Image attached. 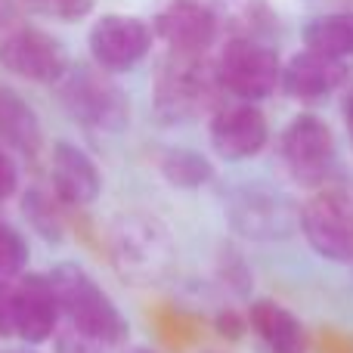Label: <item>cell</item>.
Returning a JSON list of instances; mask_svg holds the SVG:
<instances>
[{"instance_id": "cell-1", "label": "cell", "mask_w": 353, "mask_h": 353, "mask_svg": "<svg viewBox=\"0 0 353 353\" xmlns=\"http://www.w3.org/2000/svg\"><path fill=\"white\" fill-rule=\"evenodd\" d=\"M50 285L59 301V313L68 319V329L103 341L105 347L128 338V319L81 263H59L50 273Z\"/></svg>"}, {"instance_id": "cell-2", "label": "cell", "mask_w": 353, "mask_h": 353, "mask_svg": "<svg viewBox=\"0 0 353 353\" xmlns=\"http://www.w3.org/2000/svg\"><path fill=\"white\" fill-rule=\"evenodd\" d=\"M109 254L115 270L137 285H152L168 273L174 257L171 232L149 214H130L112 223Z\"/></svg>"}, {"instance_id": "cell-3", "label": "cell", "mask_w": 353, "mask_h": 353, "mask_svg": "<svg viewBox=\"0 0 353 353\" xmlns=\"http://www.w3.org/2000/svg\"><path fill=\"white\" fill-rule=\"evenodd\" d=\"M59 93L72 118L93 130L118 134L130 121V103L124 90L103 68H68L59 81Z\"/></svg>"}, {"instance_id": "cell-4", "label": "cell", "mask_w": 353, "mask_h": 353, "mask_svg": "<svg viewBox=\"0 0 353 353\" xmlns=\"http://www.w3.org/2000/svg\"><path fill=\"white\" fill-rule=\"evenodd\" d=\"M214 72H217L220 87L242 103H257L282 84V65L276 50L251 37H236L226 43Z\"/></svg>"}, {"instance_id": "cell-5", "label": "cell", "mask_w": 353, "mask_h": 353, "mask_svg": "<svg viewBox=\"0 0 353 353\" xmlns=\"http://www.w3.org/2000/svg\"><path fill=\"white\" fill-rule=\"evenodd\" d=\"M214 84L220 87L217 72H208L199 62V56L174 53L171 65L161 68L159 87H155V105L165 121H183L199 115L214 93Z\"/></svg>"}, {"instance_id": "cell-6", "label": "cell", "mask_w": 353, "mask_h": 353, "mask_svg": "<svg viewBox=\"0 0 353 353\" xmlns=\"http://www.w3.org/2000/svg\"><path fill=\"white\" fill-rule=\"evenodd\" d=\"M230 223L236 232L254 242H276V239H288L298 230V214L292 201L282 195L270 192L261 186H245L230 195Z\"/></svg>"}, {"instance_id": "cell-7", "label": "cell", "mask_w": 353, "mask_h": 353, "mask_svg": "<svg viewBox=\"0 0 353 353\" xmlns=\"http://www.w3.org/2000/svg\"><path fill=\"white\" fill-rule=\"evenodd\" d=\"M0 68L34 84H59L68 72V53L47 31L16 28L0 41Z\"/></svg>"}, {"instance_id": "cell-8", "label": "cell", "mask_w": 353, "mask_h": 353, "mask_svg": "<svg viewBox=\"0 0 353 353\" xmlns=\"http://www.w3.org/2000/svg\"><path fill=\"white\" fill-rule=\"evenodd\" d=\"M282 159L294 180L316 186L335 165V137L332 128L316 115H298L282 130Z\"/></svg>"}, {"instance_id": "cell-9", "label": "cell", "mask_w": 353, "mask_h": 353, "mask_svg": "<svg viewBox=\"0 0 353 353\" xmlns=\"http://www.w3.org/2000/svg\"><path fill=\"white\" fill-rule=\"evenodd\" d=\"M298 226L319 257L335 263L353 261V211L341 195H313L301 208Z\"/></svg>"}, {"instance_id": "cell-10", "label": "cell", "mask_w": 353, "mask_h": 353, "mask_svg": "<svg viewBox=\"0 0 353 353\" xmlns=\"http://www.w3.org/2000/svg\"><path fill=\"white\" fill-rule=\"evenodd\" d=\"M152 47V31L137 16H103L90 28V53L103 72H128Z\"/></svg>"}, {"instance_id": "cell-11", "label": "cell", "mask_w": 353, "mask_h": 353, "mask_svg": "<svg viewBox=\"0 0 353 353\" xmlns=\"http://www.w3.org/2000/svg\"><path fill=\"white\" fill-rule=\"evenodd\" d=\"M270 140V124L254 103H236L211 118V146L220 159L245 161L263 152Z\"/></svg>"}, {"instance_id": "cell-12", "label": "cell", "mask_w": 353, "mask_h": 353, "mask_svg": "<svg viewBox=\"0 0 353 353\" xmlns=\"http://www.w3.org/2000/svg\"><path fill=\"white\" fill-rule=\"evenodd\" d=\"M12 307H16V338H22L25 344H47L56 338L62 313L50 276H19L12 282Z\"/></svg>"}, {"instance_id": "cell-13", "label": "cell", "mask_w": 353, "mask_h": 353, "mask_svg": "<svg viewBox=\"0 0 353 353\" xmlns=\"http://www.w3.org/2000/svg\"><path fill=\"white\" fill-rule=\"evenodd\" d=\"M155 31L174 53L201 56L217 34V16L201 0H168L155 16Z\"/></svg>"}, {"instance_id": "cell-14", "label": "cell", "mask_w": 353, "mask_h": 353, "mask_svg": "<svg viewBox=\"0 0 353 353\" xmlns=\"http://www.w3.org/2000/svg\"><path fill=\"white\" fill-rule=\"evenodd\" d=\"M50 176H53V195L68 208L93 205L103 189V176L90 161V155L72 143H56Z\"/></svg>"}, {"instance_id": "cell-15", "label": "cell", "mask_w": 353, "mask_h": 353, "mask_svg": "<svg viewBox=\"0 0 353 353\" xmlns=\"http://www.w3.org/2000/svg\"><path fill=\"white\" fill-rule=\"evenodd\" d=\"M344 78H347L344 62L316 53V50H304V53L292 56V62L282 68V87L288 97L301 99V103H313V99L335 93L344 84Z\"/></svg>"}, {"instance_id": "cell-16", "label": "cell", "mask_w": 353, "mask_h": 353, "mask_svg": "<svg viewBox=\"0 0 353 353\" xmlns=\"http://www.w3.org/2000/svg\"><path fill=\"white\" fill-rule=\"evenodd\" d=\"M248 325L270 353H307V332L301 319L279 301L261 298L248 307Z\"/></svg>"}, {"instance_id": "cell-17", "label": "cell", "mask_w": 353, "mask_h": 353, "mask_svg": "<svg viewBox=\"0 0 353 353\" xmlns=\"http://www.w3.org/2000/svg\"><path fill=\"white\" fill-rule=\"evenodd\" d=\"M0 140L22 155H37L43 140L34 109L16 90L0 84Z\"/></svg>"}, {"instance_id": "cell-18", "label": "cell", "mask_w": 353, "mask_h": 353, "mask_svg": "<svg viewBox=\"0 0 353 353\" xmlns=\"http://www.w3.org/2000/svg\"><path fill=\"white\" fill-rule=\"evenodd\" d=\"M307 50H316L332 59L353 56V12H332V16L313 19L304 28Z\"/></svg>"}, {"instance_id": "cell-19", "label": "cell", "mask_w": 353, "mask_h": 353, "mask_svg": "<svg viewBox=\"0 0 353 353\" xmlns=\"http://www.w3.org/2000/svg\"><path fill=\"white\" fill-rule=\"evenodd\" d=\"M161 176L171 183L174 189H201L214 180V165L195 149H165L161 152Z\"/></svg>"}, {"instance_id": "cell-20", "label": "cell", "mask_w": 353, "mask_h": 353, "mask_svg": "<svg viewBox=\"0 0 353 353\" xmlns=\"http://www.w3.org/2000/svg\"><path fill=\"white\" fill-rule=\"evenodd\" d=\"M56 201H53V195L41 192V189H31L22 199V211H25V217H28V223L34 226V232H41L50 242H59L62 239V214H59V208H56Z\"/></svg>"}, {"instance_id": "cell-21", "label": "cell", "mask_w": 353, "mask_h": 353, "mask_svg": "<svg viewBox=\"0 0 353 353\" xmlns=\"http://www.w3.org/2000/svg\"><path fill=\"white\" fill-rule=\"evenodd\" d=\"M28 263V242L12 223L0 220V285H10L25 273Z\"/></svg>"}, {"instance_id": "cell-22", "label": "cell", "mask_w": 353, "mask_h": 353, "mask_svg": "<svg viewBox=\"0 0 353 353\" xmlns=\"http://www.w3.org/2000/svg\"><path fill=\"white\" fill-rule=\"evenodd\" d=\"M34 10H41L43 16L53 19H81L84 12H90L93 0H28Z\"/></svg>"}, {"instance_id": "cell-23", "label": "cell", "mask_w": 353, "mask_h": 353, "mask_svg": "<svg viewBox=\"0 0 353 353\" xmlns=\"http://www.w3.org/2000/svg\"><path fill=\"white\" fill-rule=\"evenodd\" d=\"M56 353H105L103 341H93V338L81 335V332L68 329L65 335L56 338Z\"/></svg>"}, {"instance_id": "cell-24", "label": "cell", "mask_w": 353, "mask_h": 353, "mask_svg": "<svg viewBox=\"0 0 353 353\" xmlns=\"http://www.w3.org/2000/svg\"><path fill=\"white\" fill-rule=\"evenodd\" d=\"M16 335V307H12V282L0 285V338Z\"/></svg>"}, {"instance_id": "cell-25", "label": "cell", "mask_w": 353, "mask_h": 353, "mask_svg": "<svg viewBox=\"0 0 353 353\" xmlns=\"http://www.w3.org/2000/svg\"><path fill=\"white\" fill-rule=\"evenodd\" d=\"M19 189V171L12 165V159L0 149V201H6Z\"/></svg>"}, {"instance_id": "cell-26", "label": "cell", "mask_w": 353, "mask_h": 353, "mask_svg": "<svg viewBox=\"0 0 353 353\" xmlns=\"http://www.w3.org/2000/svg\"><path fill=\"white\" fill-rule=\"evenodd\" d=\"M12 19H16V6H12V0H0V31L10 28Z\"/></svg>"}, {"instance_id": "cell-27", "label": "cell", "mask_w": 353, "mask_h": 353, "mask_svg": "<svg viewBox=\"0 0 353 353\" xmlns=\"http://www.w3.org/2000/svg\"><path fill=\"white\" fill-rule=\"evenodd\" d=\"M344 121H347V137H350V146H353V97H350L347 109H344Z\"/></svg>"}, {"instance_id": "cell-28", "label": "cell", "mask_w": 353, "mask_h": 353, "mask_svg": "<svg viewBox=\"0 0 353 353\" xmlns=\"http://www.w3.org/2000/svg\"><path fill=\"white\" fill-rule=\"evenodd\" d=\"M124 353H159V350H152V347H130V350H124Z\"/></svg>"}, {"instance_id": "cell-29", "label": "cell", "mask_w": 353, "mask_h": 353, "mask_svg": "<svg viewBox=\"0 0 353 353\" xmlns=\"http://www.w3.org/2000/svg\"><path fill=\"white\" fill-rule=\"evenodd\" d=\"M201 353H217V350H201Z\"/></svg>"}]
</instances>
